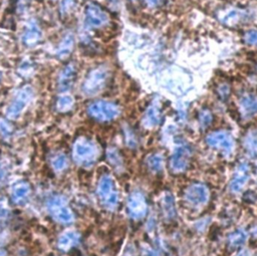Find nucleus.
I'll return each mask as SVG.
<instances>
[{
	"label": "nucleus",
	"mask_w": 257,
	"mask_h": 256,
	"mask_svg": "<svg viewBox=\"0 0 257 256\" xmlns=\"http://www.w3.org/2000/svg\"><path fill=\"white\" fill-rule=\"evenodd\" d=\"M98 195L102 204L110 210H113L117 207L119 203V193L116 188L114 179L105 175L100 179L98 186Z\"/></svg>",
	"instance_id": "obj_1"
},
{
	"label": "nucleus",
	"mask_w": 257,
	"mask_h": 256,
	"mask_svg": "<svg viewBox=\"0 0 257 256\" xmlns=\"http://www.w3.org/2000/svg\"><path fill=\"white\" fill-rule=\"evenodd\" d=\"M74 158L82 166L94 165L98 158L97 146L88 139H79L74 146Z\"/></svg>",
	"instance_id": "obj_2"
},
{
	"label": "nucleus",
	"mask_w": 257,
	"mask_h": 256,
	"mask_svg": "<svg viewBox=\"0 0 257 256\" xmlns=\"http://www.w3.org/2000/svg\"><path fill=\"white\" fill-rule=\"evenodd\" d=\"M110 73L108 69L104 67H99L97 69H94L87 77L84 86L83 91L86 95L92 96L100 93L107 85L109 80Z\"/></svg>",
	"instance_id": "obj_3"
},
{
	"label": "nucleus",
	"mask_w": 257,
	"mask_h": 256,
	"mask_svg": "<svg viewBox=\"0 0 257 256\" xmlns=\"http://www.w3.org/2000/svg\"><path fill=\"white\" fill-rule=\"evenodd\" d=\"M47 209L50 215L59 223H71L74 221V214L68 203L61 196H53L47 201Z\"/></svg>",
	"instance_id": "obj_4"
},
{
	"label": "nucleus",
	"mask_w": 257,
	"mask_h": 256,
	"mask_svg": "<svg viewBox=\"0 0 257 256\" xmlns=\"http://www.w3.org/2000/svg\"><path fill=\"white\" fill-rule=\"evenodd\" d=\"M88 113L97 121L109 122L116 119L120 115V110L113 103L98 101L90 105L88 108Z\"/></svg>",
	"instance_id": "obj_5"
},
{
	"label": "nucleus",
	"mask_w": 257,
	"mask_h": 256,
	"mask_svg": "<svg viewBox=\"0 0 257 256\" xmlns=\"http://www.w3.org/2000/svg\"><path fill=\"white\" fill-rule=\"evenodd\" d=\"M85 15V23L89 28H99L109 22V14L95 3L87 5Z\"/></svg>",
	"instance_id": "obj_6"
},
{
	"label": "nucleus",
	"mask_w": 257,
	"mask_h": 256,
	"mask_svg": "<svg viewBox=\"0 0 257 256\" xmlns=\"http://www.w3.org/2000/svg\"><path fill=\"white\" fill-rule=\"evenodd\" d=\"M32 97V91L30 88H24L22 89L14 98V100L11 102V104L8 106L6 110V115L9 119L14 120L17 119L23 110L26 108L28 103L30 102Z\"/></svg>",
	"instance_id": "obj_7"
},
{
	"label": "nucleus",
	"mask_w": 257,
	"mask_h": 256,
	"mask_svg": "<svg viewBox=\"0 0 257 256\" xmlns=\"http://www.w3.org/2000/svg\"><path fill=\"white\" fill-rule=\"evenodd\" d=\"M128 212L133 219H142L147 213V203L140 192H134L128 199Z\"/></svg>",
	"instance_id": "obj_8"
},
{
	"label": "nucleus",
	"mask_w": 257,
	"mask_h": 256,
	"mask_svg": "<svg viewBox=\"0 0 257 256\" xmlns=\"http://www.w3.org/2000/svg\"><path fill=\"white\" fill-rule=\"evenodd\" d=\"M78 76V68L76 63L72 62L62 70L58 80V90L60 92H67L72 89Z\"/></svg>",
	"instance_id": "obj_9"
},
{
	"label": "nucleus",
	"mask_w": 257,
	"mask_h": 256,
	"mask_svg": "<svg viewBox=\"0 0 257 256\" xmlns=\"http://www.w3.org/2000/svg\"><path fill=\"white\" fill-rule=\"evenodd\" d=\"M186 199L194 205L204 204L208 199V190L203 185H193L186 192Z\"/></svg>",
	"instance_id": "obj_10"
},
{
	"label": "nucleus",
	"mask_w": 257,
	"mask_h": 256,
	"mask_svg": "<svg viewBox=\"0 0 257 256\" xmlns=\"http://www.w3.org/2000/svg\"><path fill=\"white\" fill-rule=\"evenodd\" d=\"M207 142L210 146L230 152L232 149V140L225 133H216L208 137Z\"/></svg>",
	"instance_id": "obj_11"
},
{
	"label": "nucleus",
	"mask_w": 257,
	"mask_h": 256,
	"mask_svg": "<svg viewBox=\"0 0 257 256\" xmlns=\"http://www.w3.org/2000/svg\"><path fill=\"white\" fill-rule=\"evenodd\" d=\"M80 241V234L76 231L70 230L64 232L60 237L58 238V247L62 251H68L72 247L76 246Z\"/></svg>",
	"instance_id": "obj_12"
},
{
	"label": "nucleus",
	"mask_w": 257,
	"mask_h": 256,
	"mask_svg": "<svg viewBox=\"0 0 257 256\" xmlns=\"http://www.w3.org/2000/svg\"><path fill=\"white\" fill-rule=\"evenodd\" d=\"M74 45H75L74 35L72 33L67 34L63 37V39L61 40V42L58 46V49H57L58 58H60V59L68 58L74 49Z\"/></svg>",
	"instance_id": "obj_13"
},
{
	"label": "nucleus",
	"mask_w": 257,
	"mask_h": 256,
	"mask_svg": "<svg viewBox=\"0 0 257 256\" xmlns=\"http://www.w3.org/2000/svg\"><path fill=\"white\" fill-rule=\"evenodd\" d=\"M29 193H30V188L28 184L18 183L14 185L11 190V197L15 203L20 204L26 200Z\"/></svg>",
	"instance_id": "obj_14"
},
{
	"label": "nucleus",
	"mask_w": 257,
	"mask_h": 256,
	"mask_svg": "<svg viewBox=\"0 0 257 256\" xmlns=\"http://www.w3.org/2000/svg\"><path fill=\"white\" fill-rule=\"evenodd\" d=\"M40 37H41V31L38 25L34 22L29 23L23 35V42L26 45H33L40 39Z\"/></svg>",
	"instance_id": "obj_15"
},
{
	"label": "nucleus",
	"mask_w": 257,
	"mask_h": 256,
	"mask_svg": "<svg viewBox=\"0 0 257 256\" xmlns=\"http://www.w3.org/2000/svg\"><path fill=\"white\" fill-rule=\"evenodd\" d=\"M187 154L184 149H181L175 153L171 161V167L174 171H183L187 167Z\"/></svg>",
	"instance_id": "obj_16"
},
{
	"label": "nucleus",
	"mask_w": 257,
	"mask_h": 256,
	"mask_svg": "<svg viewBox=\"0 0 257 256\" xmlns=\"http://www.w3.org/2000/svg\"><path fill=\"white\" fill-rule=\"evenodd\" d=\"M247 170L244 169L243 167L237 171L236 173V176L231 184V189L234 190V191H239L240 189H242V187L244 186V183L246 182V179H247Z\"/></svg>",
	"instance_id": "obj_17"
},
{
	"label": "nucleus",
	"mask_w": 257,
	"mask_h": 256,
	"mask_svg": "<svg viewBox=\"0 0 257 256\" xmlns=\"http://www.w3.org/2000/svg\"><path fill=\"white\" fill-rule=\"evenodd\" d=\"M51 165L55 171L60 172V171H63L64 169H67V167L69 165V160L66 155L59 153L52 158Z\"/></svg>",
	"instance_id": "obj_18"
},
{
	"label": "nucleus",
	"mask_w": 257,
	"mask_h": 256,
	"mask_svg": "<svg viewBox=\"0 0 257 256\" xmlns=\"http://www.w3.org/2000/svg\"><path fill=\"white\" fill-rule=\"evenodd\" d=\"M73 106H74V99L71 96L60 97L56 103L57 110L61 113H66L70 111L73 108Z\"/></svg>",
	"instance_id": "obj_19"
},
{
	"label": "nucleus",
	"mask_w": 257,
	"mask_h": 256,
	"mask_svg": "<svg viewBox=\"0 0 257 256\" xmlns=\"http://www.w3.org/2000/svg\"><path fill=\"white\" fill-rule=\"evenodd\" d=\"M158 123H159V112L155 108L149 109L144 119V125L147 128H151L156 126Z\"/></svg>",
	"instance_id": "obj_20"
},
{
	"label": "nucleus",
	"mask_w": 257,
	"mask_h": 256,
	"mask_svg": "<svg viewBox=\"0 0 257 256\" xmlns=\"http://www.w3.org/2000/svg\"><path fill=\"white\" fill-rule=\"evenodd\" d=\"M242 106L244 108V111L248 115H253L257 112V99L247 97L243 99Z\"/></svg>",
	"instance_id": "obj_21"
},
{
	"label": "nucleus",
	"mask_w": 257,
	"mask_h": 256,
	"mask_svg": "<svg viewBox=\"0 0 257 256\" xmlns=\"http://www.w3.org/2000/svg\"><path fill=\"white\" fill-rule=\"evenodd\" d=\"M148 166L154 172H159L162 170L163 167V158L162 156L156 154L152 155L148 158Z\"/></svg>",
	"instance_id": "obj_22"
},
{
	"label": "nucleus",
	"mask_w": 257,
	"mask_h": 256,
	"mask_svg": "<svg viewBox=\"0 0 257 256\" xmlns=\"http://www.w3.org/2000/svg\"><path fill=\"white\" fill-rule=\"evenodd\" d=\"M12 132L13 129L11 125L4 120H0V136H1V138L8 139L11 136Z\"/></svg>",
	"instance_id": "obj_23"
},
{
	"label": "nucleus",
	"mask_w": 257,
	"mask_h": 256,
	"mask_svg": "<svg viewBox=\"0 0 257 256\" xmlns=\"http://www.w3.org/2000/svg\"><path fill=\"white\" fill-rule=\"evenodd\" d=\"M9 208L5 202V200L0 199V223L3 224L7 221L9 217Z\"/></svg>",
	"instance_id": "obj_24"
},
{
	"label": "nucleus",
	"mask_w": 257,
	"mask_h": 256,
	"mask_svg": "<svg viewBox=\"0 0 257 256\" xmlns=\"http://www.w3.org/2000/svg\"><path fill=\"white\" fill-rule=\"evenodd\" d=\"M108 158H109L110 162H111L115 167H117V168L122 167V165H123L122 159H121L119 153H118L116 150H114V149H113V150H110V151L108 152Z\"/></svg>",
	"instance_id": "obj_25"
},
{
	"label": "nucleus",
	"mask_w": 257,
	"mask_h": 256,
	"mask_svg": "<svg viewBox=\"0 0 257 256\" xmlns=\"http://www.w3.org/2000/svg\"><path fill=\"white\" fill-rule=\"evenodd\" d=\"M245 233H243L242 231H238V232H235L231 235L230 237V243L233 245V246H238V245H241L244 240H245Z\"/></svg>",
	"instance_id": "obj_26"
},
{
	"label": "nucleus",
	"mask_w": 257,
	"mask_h": 256,
	"mask_svg": "<svg viewBox=\"0 0 257 256\" xmlns=\"http://www.w3.org/2000/svg\"><path fill=\"white\" fill-rule=\"evenodd\" d=\"M164 210L166 211L168 216H172L174 213V207H173V200L170 195H167L164 199Z\"/></svg>",
	"instance_id": "obj_27"
},
{
	"label": "nucleus",
	"mask_w": 257,
	"mask_h": 256,
	"mask_svg": "<svg viewBox=\"0 0 257 256\" xmlns=\"http://www.w3.org/2000/svg\"><path fill=\"white\" fill-rule=\"evenodd\" d=\"M6 176V169L2 160H0V183L3 182Z\"/></svg>",
	"instance_id": "obj_28"
},
{
	"label": "nucleus",
	"mask_w": 257,
	"mask_h": 256,
	"mask_svg": "<svg viewBox=\"0 0 257 256\" xmlns=\"http://www.w3.org/2000/svg\"><path fill=\"white\" fill-rule=\"evenodd\" d=\"M248 147H249L251 150L257 151V136L250 137V141L248 140Z\"/></svg>",
	"instance_id": "obj_29"
},
{
	"label": "nucleus",
	"mask_w": 257,
	"mask_h": 256,
	"mask_svg": "<svg viewBox=\"0 0 257 256\" xmlns=\"http://www.w3.org/2000/svg\"><path fill=\"white\" fill-rule=\"evenodd\" d=\"M247 40L250 42V43H254V44H257V32H249L247 34Z\"/></svg>",
	"instance_id": "obj_30"
},
{
	"label": "nucleus",
	"mask_w": 257,
	"mask_h": 256,
	"mask_svg": "<svg viewBox=\"0 0 257 256\" xmlns=\"http://www.w3.org/2000/svg\"><path fill=\"white\" fill-rule=\"evenodd\" d=\"M211 122V115L209 113H206V114H203L202 115V123L203 124H209Z\"/></svg>",
	"instance_id": "obj_31"
},
{
	"label": "nucleus",
	"mask_w": 257,
	"mask_h": 256,
	"mask_svg": "<svg viewBox=\"0 0 257 256\" xmlns=\"http://www.w3.org/2000/svg\"><path fill=\"white\" fill-rule=\"evenodd\" d=\"M146 1L150 6H157L162 2V0H146Z\"/></svg>",
	"instance_id": "obj_32"
},
{
	"label": "nucleus",
	"mask_w": 257,
	"mask_h": 256,
	"mask_svg": "<svg viewBox=\"0 0 257 256\" xmlns=\"http://www.w3.org/2000/svg\"><path fill=\"white\" fill-rule=\"evenodd\" d=\"M124 256H135V253H134V250H133V248L128 247V248L126 250V252H125Z\"/></svg>",
	"instance_id": "obj_33"
},
{
	"label": "nucleus",
	"mask_w": 257,
	"mask_h": 256,
	"mask_svg": "<svg viewBox=\"0 0 257 256\" xmlns=\"http://www.w3.org/2000/svg\"><path fill=\"white\" fill-rule=\"evenodd\" d=\"M0 256H6V253L3 250H0Z\"/></svg>",
	"instance_id": "obj_34"
},
{
	"label": "nucleus",
	"mask_w": 257,
	"mask_h": 256,
	"mask_svg": "<svg viewBox=\"0 0 257 256\" xmlns=\"http://www.w3.org/2000/svg\"><path fill=\"white\" fill-rule=\"evenodd\" d=\"M242 256H243V255H242Z\"/></svg>",
	"instance_id": "obj_35"
}]
</instances>
